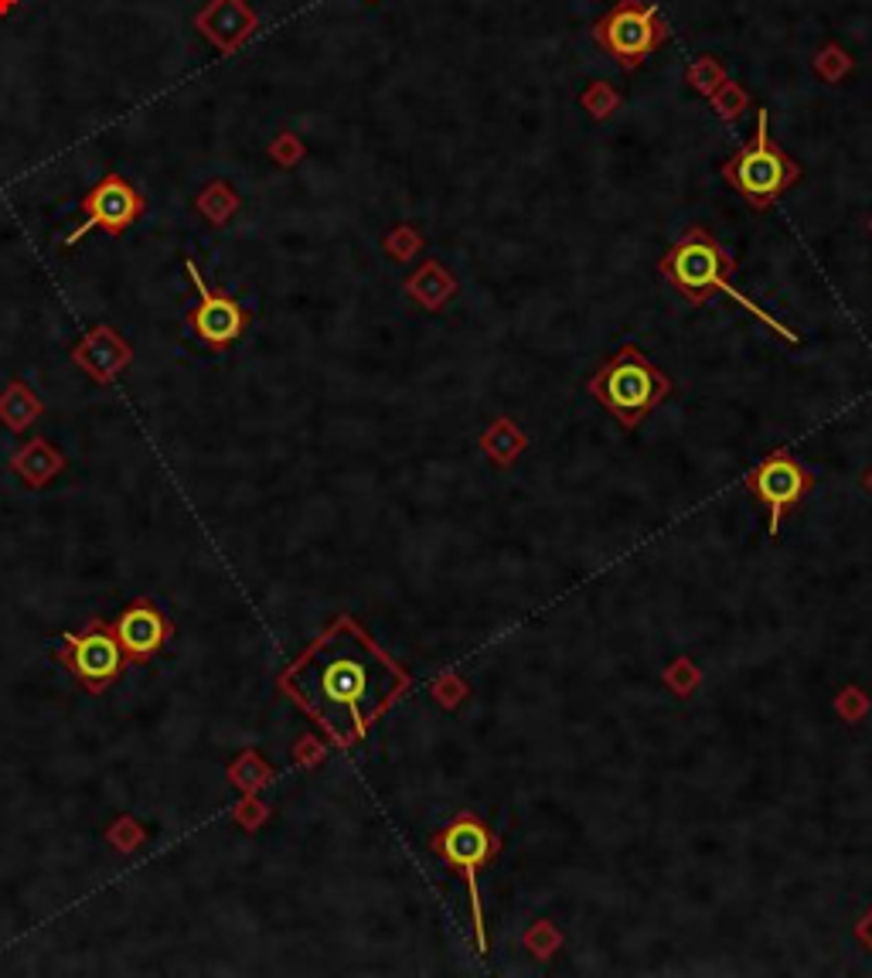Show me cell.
Segmentation results:
<instances>
[{
    "instance_id": "cell-17",
    "label": "cell",
    "mask_w": 872,
    "mask_h": 978,
    "mask_svg": "<svg viewBox=\"0 0 872 978\" xmlns=\"http://www.w3.org/2000/svg\"><path fill=\"white\" fill-rule=\"evenodd\" d=\"M750 92L743 89V83H736V79H726L720 89H715L712 96H709V107H712V113L720 116L723 123H736V120H743L750 113Z\"/></svg>"
},
{
    "instance_id": "cell-16",
    "label": "cell",
    "mask_w": 872,
    "mask_h": 978,
    "mask_svg": "<svg viewBox=\"0 0 872 978\" xmlns=\"http://www.w3.org/2000/svg\"><path fill=\"white\" fill-rule=\"evenodd\" d=\"M811 69H814V75H818V79H822V83L838 86L842 79H849V75H852L856 59H852L842 45L832 41V45H822V48H818V55H814Z\"/></svg>"
},
{
    "instance_id": "cell-5",
    "label": "cell",
    "mask_w": 872,
    "mask_h": 978,
    "mask_svg": "<svg viewBox=\"0 0 872 978\" xmlns=\"http://www.w3.org/2000/svg\"><path fill=\"white\" fill-rule=\"evenodd\" d=\"M433 856L440 859L447 869L460 872L471 893V917H474V941L477 955L487 958V931H484V911H481V887L477 877L481 869H487L498 853H501V835L487 826L477 812H457L444 829H436L429 835Z\"/></svg>"
},
{
    "instance_id": "cell-13",
    "label": "cell",
    "mask_w": 872,
    "mask_h": 978,
    "mask_svg": "<svg viewBox=\"0 0 872 978\" xmlns=\"http://www.w3.org/2000/svg\"><path fill=\"white\" fill-rule=\"evenodd\" d=\"M406 294L420 307H426V311H440V307H447V300L457 294V276L450 270H444L436 260H429L406 280Z\"/></svg>"
},
{
    "instance_id": "cell-22",
    "label": "cell",
    "mask_w": 872,
    "mask_h": 978,
    "mask_svg": "<svg viewBox=\"0 0 872 978\" xmlns=\"http://www.w3.org/2000/svg\"><path fill=\"white\" fill-rule=\"evenodd\" d=\"M856 941H859V944L869 951V955H872V907H869V911H865V914L856 920Z\"/></svg>"
},
{
    "instance_id": "cell-4",
    "label": "cell",
    "mask_w": 872,
    "mask_h": 978,
    "mask_svg": "<svg viewBox=\"0 0 872 978\" xmlns=\"http://www.w3.org/2000/svg\"><path fill=\"white\" fill-rule=\"evenodd\" d=\"M720 171L739 191V198L757 212H767L790 185L801 182V164L771 137V113L767 110H757L753 137Z\"/></svg>"
},
{
    "instance_id": "cell-9",
    "label": "cell",
    "mask_w": 872,
    "mask_h": 978,
    "mask_svg": "<svg viewBox=\"0 0 872 978\" xmlns=\"http://www.w3.org/2000/svg\"><path fill=\"white\" fill-rule=\"evenodd\" d=\"M195 28L212 48H219L222 55H236V51L256 35L260 28V17L246 4V0H209L198 17Z\"/></svg>"
},
{
    "instance_id": "cell-6",
    "label": "cell",
    "mask_w": 872,
    "mask_h": 978,
    "mask_svg": "<svg viewBox=\"0 0 872 978\" xmlns=\"http://www.w3.org/2000/svg\"><path fill=\"white\" fill-rule=\"evenodd\" d=\"M594 41L618 62L621 69H640L648 55L669 41V24L648 0H618L597 24Z\"/></svg>"
},
{
    "instance_id": "cell-23",
    "label": "cell",
    "mask_w": 872,
    "mask_h": 978,
    "mask_svg": "<svg viewBox=\"0 0 872 978\" xmlns=\"http://www.w3.org/2000/svg\"><path fill=\"white\" fill-rule=\"evenodd\" d=\"M17 4H21V0H0V17H8Z\"/></svg>"
},
{
    "instance_id": "cell-7",
    "label": "cell",
    "mask_w": 872,
    "mask_h": 978,
    "mask_svg": "<svg viewBox=\"0 0 872 978\" xmlns=\"http://www.w3.org/2000/svg\"><path fill=\"white\" fill-rule=\"evenodd\" d=\"M747 492L767 511V529L777 538L787 515L808 492H814V471L787 450L767 454L747 474Z\"/></svg>"
},
{
    "instance_id": "cell-24",
    "label": "cell",
    "mask_w": 872,
    "mask_h": 978,
    "mask_svg": "<svg viewBox=\"0 0 872 978\" xmlns=\"http://www.w3.org/2000/svg\"><path fill=\"white\" fill-rule=\"evenodd\" d=\"M369 4H375V0H369Z\"/></svg>"
},
{
    "instance_id": "cell-20",
    "label": "cell",
    "mask_w": 872,
    "mask_h": 978,
    "mask_svg": "<svg viewBox=\"0 0 872 978\" xmlns=\"http://www.w3.org/2000/svg\"><path fill=\"white\" fill-rule=\"evenodd\" d=\"M303 153H307L303 140H300L297 134H290V131L276 134L273 144H270V158H273L279 168H297V164L303 161Z\"/></svg>"
},
{
    "instance_id": "cell-25",
    "label": "cell",
    "mask_w": 872,
    "mask_h": 978,
    "mask_svg": "<svg viewBox=\"0 0 872 978\" xmlns=\"http://www.w3.org/2000/svg\"><path fill=\"white\" fill-rule=\"evenodd\" d=\"M869 228H872V222H869Z\"/></svg>"
},
{
    "instance_id": "cell-3",
    "label": "cell",
    "mask_w": 872,
    "mask_h": 978,
    "mask_svg": "<svg viewBox=\"0 0 872 978\" xmlns=\"http://www.w3.org/2000/svg\"><path fill=\"white\" fill-rule=\"evenodd\" d=\"M586 389L624 430H637L664 399L672 396L675 382H672V375H664L637 345L627 342L594 372V379L586 382Z\"/></svg>"
},
{
    "instance_id": "cell-8",
    "label": "cell",
    "mask_w": 872,
    "mask_h": 978,
    "mask_svg": "<svg viewBox=\"0 0 872 978\" xmlns=\"http://www.w3.org/2000/svg\"><path fill=\"white\" fill-rule=\"evenodd\" d=\"M144 209H147L144 195H140L130 182H126V177L107 174V177H102V182L83 198V215H86V222L65 239V246H75L86 233H92V228H102V233L120 236V233H126V228H130V225L144 215Z\"/></svg>"
},
{
    "instance_id": "cell-11",
    "label": "cell",
    "mask_w": 872,
    "mask_h": 978,
    "mask_svg": "<svg viewBox=\"0 0 872 978\" xmlns=\"http://www.w3.org/2000/svg\"><path fill=\"white\" fill-rule=\"evenodd\" d=\"M72 665L89 685L110 682L123 665L120 641L107 631H99V628L83 634V637H72Z\"/></svg>"
},
{
    "instance_id": "cell-12",
    "label": "cell",
    "mask_w": 872,
    "mask_h": 978,
    "mask_svg": "<svg viewBox=\"0 0 872 978\" xmlns=\"http://www.w3.org/2000/svg\"><path fill=\"white\" fill-rule=\"evenodd\" d=\"M116 631H120L123 648L130 652V655H137V658H147L150 652H158L161 641L167 637V624L147 604L126 610L120 617V628Z\"/></svg>"
},
{
    "instance_id": "cell-26",
    "label": "cell",
    "mask_w": 872,
    "mask_h": 978,
    "mask_svg": "<svg viewBox=\"0 0 872 978\" xmlns=\"http://www.w3.org/2000/svg\"><path fill=\"white\" fill-rule=\"evenodd\" d=\"M246 4H249V0H246Z\"/></svg>"
},
{
    "instance_id": "cell-2",
    "label": "cell",
    "mask_w": 872,
    "mask_h": 978,
    "mask_svg": "<svg viewBox=\"0 0 872 978\" xmlns=\"http://www.w3.org/2000/svg\"><path fill=\"white\" fill-rule=\"evenodd\" d=\"M661 276L672 283V287L692 304V307H706L712 294H726L736 307L750 311L757 321H763V327H771L777 338L798 345V331L787 327L781 318L767 314L757 300H750L743 290H736L733 273H736V256L715 239L706 225H692L685 233L664 249V256L658 260Z\"/></svg>"
},
{
    "instance_id": "cell-19",
    "label": "cell",
    "mask_w": 872,
    "mask_h": 978,
    "mask_svg": "<svg viewBox=\"0 0 872 978\" xmlns=\"http://www.w3.org/2000/svg\"><path fill=\"white\" fill-rule=\"evenodd\" d=\"M726 79H730V75H726L723 62H720V59H712V55L696 59V62L688 65V72H685L688 89H692V92H699V96H706V99H709L715 89H720Z\"/></svg>"
},
{
    "instance_id": "cell-21",
    "label": "cell",
    "mask_w": 872,
    "mask_h": 978,
    "mask_svg": "<svg viewBox=\"0 0 872 978\" xmlns=\"http://www.w3.org/2000/svg\"><path fill=\"white\" fill-rule=\"evenodd\" d=\"M420 246H423L420 233H416V228H409V225H399L396 233L386 239V249H389L393 260H409V256L420 252Z\"/></svg>"
},
{
    "instance_id": "cell-10",
    "label": "cell",
    "mask_w": 872,
    "mask_h": 978,
    "mask_svg": "<svg viewBox=\"0 0 872 978\" xmlns=\"http://www.w3.org/2000/svg\"><path fill=\"white\" fill-rule=\"evenodd\" d=\"M188 273H191V283L198 287V307H195V314H191V327L198 331V338L209 342L212 348L233 345L239 334H242V327H246L242 307L233 297H228V294H215V290L204 287V280L195 270V263H188Z\"/></svg>"
},
{
    "instance_id": "cell-15",
    "label": "cell",
    "mask_w": 872,
    "mask_h": 978,
    "mask_svg": "<svg viewBox=\"0 0 872 978\" xmlns=\"http://www.w3.org/2000/svg\"><path fill=\"white\" fill-rule=\"evenodd\" d=\"M236 209H239V195L228 182H212L198 195V212L215 225H225L228 215H233Z\"/></svg>"
},
{
    "instance_id": "cell-18",
    "label": "cell",
    "mask_w": 872,
    "mask_h": 978,
    "mask_svg": "<svg viewBox=\"0 0 872 978\" xmlns=\"http://www.w3.org/2000/svg\"><path fill=\"white\" fill-rule=\"evenodd\" d=\"M580 107L586 110V116H589V120L603 123V120H610L613 113L621 110V92L613 89V83H607V79H597V83H589V86L583 89V96H580Z\"/></svg>"
},
{
    "instance_id": "cell-1",
    "label": "cell",
    "mask_w": 872,
    "mask_h": 978,
    "mask_svg": "<svg viewBox=\"0 0 872 978\" xmlns=\"http://www.w3.org/2000/svg\"><path fill=\"white\" fill-rule=\"evenodd\" d=\"M413 676L354 621L338 617L287 672L284 692L341 746L362 740Z\"/></svg>"
},
{
    "instance_id": "cell-14",
    "label": "cell",
    "mask_w": 872,
    "mask_h": 978,
    "mask_svg": "<svg viewBox=\"0 0 872 978\" xmlns=\"http://www.w3.org/2000/svg\"><path fill=\"white\" fill-rule=\"evenodd\" d=\"M75 358H79V362H86L92 372L107 375V372H113V369H120L126 362V345L116 338L113 331L99 327V331L89 334L86 345L75 348Z\"/></svg>"
}]
</instances>
